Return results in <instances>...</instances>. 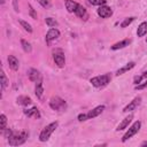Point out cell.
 I'll return each instance as SVG.
<instances>
[{
    "label": "cell",
    "instance_id": "8fae6325",
    "mask_svg": "<svg viewBox=\"0 0 147 147\" xmlns=\"http://www.w3.org/2000/svg\"><path fill=\"white\" fill-rule=\"evenodd\" d=\"M28 76H29V79H30L31 82H34V83H37V82L41 80V76H40V72H39L37 69H33V68H31V69L29 70V72H28Z\"/></svg>",
    "mask_w": 147,
    "mask_h": 147
},
{
    "label": "cell",
    "instance_id": "e575fe53",
    "mask_svg": "<svg viewBox=\"0 0 147 147\" xmlns=\"http://www.w3.org/2000/svg\"><path fill=\"white\" fill-rule=\"evenodd\" d=\"M13 7H14V10L17 13L20 9H18V0H13Z\"/></svg>",
    "mask_w": 147,
    "mask_h": 147
},
{
    "label": "cell",
    "instance_id": "44dd1931",
    "mask_svg": "<svg viewBox=\"0 0 147 147\" xmlns=\"http://www.w3.org/2000/svg\"><path fill=\"white\" fill-rule=\"evenodd\" d=\"M146 33H147V22H142V23H140V25L138 26L137 36H138V37H144Z\"/></svg>",
    "mask_w": 147,
    "mask_h": 147
},
{
    "label": "cell",
    "instance_id": "7a4b0ae2",
    "mask_svg": "<svg viewBox=\"0 0 147 147\" xmlns=\"http://www.w3.org/2000/svg\"><path fill=\"white\" fill-rule=\"evenodd\" d=\"M57 125H59V123L55 121V122H52V123H49L48 125H46L42 130H41V132H40V134H39V140L41 141V142H45V141H47L48 139H49V137H51V134L56 130V127H57Z\"/></svg>",
    "mask_w": 147,
    "mask_h": 147
},
{
    "label": "cell",
    "instance_id": "ac0fdd59",
    "mask_svg": "<svg viewBox=\"0 0 147 147\" xmlns=\"http://www.w3.org/2000/svg\"><path fill=\"white\" fill-rule=\"evenodd\" d=\"M17 103L18 105H22V106H29V105L32 103V100L28 95H20L17 98Z\"/></svg>",
    "mask_w": 147,
    "mask_h": 147
},
{
    "label": "cell",
    "instance_id": "4dcf8cb0",
    "mask_svg": "<svg viewBox=\"0 0 147 147\" xmlns=\"http://www.w3.org/2000/svg\"><path fill=\"white\" fill-rule=\"evenodd\" d=\"M39 3H40V6L41 7H44V8H49L51 7V3H49V1L48 0H37Z\"/></svg>",
    "mask_w": 147,
    "mask_h": 147
},
{
    "label": "cell",
    "instance_id": "5bb4252c",
    "mask_svg": "<svg viewBox=\"0 0 147 147\" xmlns=\"http://www.w3.org/2000/svg\"><path fill=\"white\" fill-rule=\"evenodd\" d=\"M7 60H8V64H9V68L16 71V70L18 69V67H20V62H18V60H17V59H16L14 55H9Z\"/></svg>",
    "mask_w": 147,
    "mask_h": 147
},
{
    "label": "cell",
    "instance_id": "d6986e66",
    "mask_svg": "<svg viewBox=\"0 0 147 147\" xmlns=\"http://www.w3.org/2000/svg\"><path fill=\"white\" fill-rule=\"evenodd\" d=\"M34 93H36V95H37L38 99H41V98H42V94H44V87H42V82H41V80L37 82V84H36V88H34Z\"/></svg>",
    "mask_w": 147,
    "mask_h": 147
},
{
    "label": "cell",
    "instance_id": "9c48e42d",
    "mask_svg": "<svg viewBox=\"0 0 147 147\" xmlns=\"http://www.w3.org/2000/svg\"><path fill=\"white\" fill-rule=\"evenodd\" d=\"M140 102H141V98L140 96H137V98H134L127 106H125L124 107V109H123V113H130V111H132V110H134L139 105H140Z\"/></svg>",
    "mask_w": 147,
    "mask_h": 147
},
{
    "label": "cell",
    "instance_id": "d6a6232c",
    "mask_svg": "<svg viewBox=\"0 0 147 147\" xmlns=\"http://www.w3.org/2000/svg\"><path fill=\"white\" fill-rule=\"evenodd\" d=\"M145 87H147V80L144 82L142 84H138V85H136V90H144Z\"/></svg>",
    "mask_w": 147,
    "mask_h": 147
},
{
    "label": "cell",
    "instance_id": "f1b7e54d",
    "mask_svg": "<svg viewBox=\"0 0 147 147\" xmlns=\"http://www.w3.org/2000/svg\"><path fill=\"white\" fill-rule=\"evenodd\" d=\"M2 133H3V137L6 138V139H9L11 136H13V131H11V129H9V127H6L3 131H2Z\"/></svg>",
    "mask_w": 147,
    "mask_h": 147
},
{
    "label": "cell",
    "instance_id": "484cf974",
    "mask_svg": "<svg viewBox=\"0 0 147 147\" xmlns=\"http://www.w3.org/2000/svg\"><path fill=\"white\" fill-rule=\"evenodd\" d=\"M45 22H46V24H47L49 28H54V26L57 25V21H56L55 18H52V17H46V18H45Z\"/></svg>",
    "mask_w": 147,
    "mask_h": 147
},
{
    "label": "cell",
    "instance_id": "f35d334b",
    "mask_svg": "<svg viewBox=\"0 0 147 147\" xmlns=\"http://www.w3.org/2000/svg\"><path fill=\"white\" fill-rule=\"evenodd\" d=\"M146 42H147V38H146Z\"/></svg>",
    "mask_w": 147,
    "mask_h": 147
},
{
    "label": "cell",
    "instance_id": "7402d4cb",
    "mask_svg": "<svg viewBox=\"0 0 147 147\" xmlns=\"http://www.w3.org/2000/svg\"><path fill=\"white\" fill-rule=\"evenodd\" d=\"M21 45H22V48H23V51H24L25 53H30V52H31L32 47H31V44H30L29 41H26L25 39H22V40H21Z\"/></svg>",
    "mask_w": 147,
    "mask_h": 147
},
{
    "label": "cell",
    "instance_id": "4316f807",
    "mask_svg": "<svg viewBox=\"0 0 147 147\" xmlns=\"http://www.w3.org/2000/svg\"><path fill=\"white\" fill-rule=\"evenodd\" d=\"M134 20H136V17H133V16L127 17V18H125V20H124V21L121 23V26H122V28H126V26H127V25H130V24H131V23H132Z\"/></svg>",
    "mask_w": 147,
    "mask_h": 147
},
{
    "label": "cell",
    "instance_id": "52a82bcc",
    "mask_svg": "<svg viewBox=\"0 0 147 147\" xmlns=\"http://www.w3.org/2000/svg\"><path fill=\"white\" fill-rule=\"evenodd\" d=\"M53 59H54L55 64H57V67H60V68L64 67V64H65V57H64V54H63L61 51L54 52Z\"/></svg>",
    "mask_w": 147,
    "mask_h": 147
},
{
    "label": "cell",
    "instance_id": "8d00e7d4",
    "mask_svg": "<svg viewBox=\"0 0 147 147\" xmlns=\"http://www.w3.org/2000/svg\"><path fill=\"white\" fill-rule=\"evenodd\" d=\"M142 77H144V78H147V71H145V72L142 74Z\"/></svg>",
    "mask_w": 147,
    "mask_h": 147
},
{
    "label": "cell",
    "instance_id": "836d02e7",
    "mask_svg": "<svg viewBox=\"0 0 147 147\" xmlns=\"http://www.w3.org/2000/svg\"><path fill=\"white\" fill-rule=\"evenodd\" d=\"M77 118H78V121H79V122H84V121H87V116H86V114H79Z\"/></svg>",
    "mask_w": 147,
    "mask_h": 147
},
{
    "label": "cell",
    "instance_id": "277c9868",
    "mask_svg": "<svg viewBox=\"0 0 147 147\" xmlns=\"http://www.w3.org/2000/svg\"><path fill=\"white\" fill-rule=\"evenodd\" d=\"M49 107L53 109V110H56V111H62L67 108V102L61 99L60 96H53L51 100H49Z\"/></svg>",
    "mask_w": 147,
    "mask_h": 147
},
{
    "label": "cell",
    "instance_id": "603a6c76",
    "mask_svg": "<svg viewBox=\"0 0 147 147\" xmlns=\"http://www.w3.org/2000/svg\"><path fill=\"white\" fill-rule=\"evenodd\" d=\"M18 22H20V24L22 25V28H23L26 32H29V33L32 32V28H31V24H30V23H28L26 21H23V20H18Z\"/></svg>",
    "mask_w": 147,
    "mask_h": 147
},
{
    "label": "cell",
    "instance_id": "74e56055",
    "mask_svg": "<svg viewBox=\"0 0 147 147\" xmlns=\"http://www.w3.org/2000/svg\"><path fill=\"white\" fill-rule=\"evenodd\" d=\"M5 1H6V0H1V5H3V3H5Z\"/></svg>",
    "mask_w": 147,
    "mask_h": 147
},
{
    "label": "cell",
    "instance_id": "1f68e13d",
    "mask_svg": "<svg viewBox=\"0 0 147 147\" xmlns=\"http://www.w3.org/2000/svg\"><path fill=\"white\" fill-rule=\"evenodd\" d=\"M142 75H140V76H136L134 77V79H133V83L136 84V85H138V84H140L141 83V80H142Z\"/></svg>",
    "mask_w": 147,
    "mask_h": 147
},
{
    "label": "cell",
    "instance_id": "e0dca14e",
    "mask_svg": "<svg viewBox=\"0 0 147 147\" xmlns=\"http://www.w3.org/2000/svg\"><path fill=\"white\" fill-rule=\"evenodd\" d=\"M136 65V63L134 62H129V63H126L124 67H122V68H119L117 71H116V76H119V75H123L124 72H126V71H129V70H131L133 67Z\"/></svg>",
    "mask_w": 147,
    "mask_h": 147
},
{
    "label": "cell",
    "instance_id": "2e32d148",
    "mask_svg": "<svg viewBox=\"0 0 147 147\" xmlns=\"http://www.w3.org/2000/svg\"><path fill=\"white\" fill-rule=\"evenodd\" d=\"M130 42H131V40H130V39H124V40H122V41H118V42L114 44L110 48H111L113 51H117V49H121V48H124V47L129 46V44H130Z\"/></svg>",
    "mask_w": 147,
    "mask_h": 147
},
{
    "label": "cell",
    "instance_id": "3957f363",
    "mask_svg": "<svg viewBox=\"0 0 147 147\" xmlns=\"http://www.w3.org/2000/svg\"><path fill=\"white\" fill-rule=\"evenodd\" d=\"M29 137V133L25 131H21L18 133H13V136L8 139V142L10 146H20L26 141Z\"/></svg>",
    "mask_w": 147,
    "mask_h": 147
},
{
    "label": "cell",
    "instance_id": "cb8c5ba5",
    "mask_svg": "<svg viewBox=\"0 0 147 147\" xmlns=\"http://www.w3.org/2000/svg\"><path fill=\"white\" fill-rule=\"evenodd\" d=\"M8 83H9V80H8V78L6 77V74H5L3 71H1V91H3V90L7 87Z\"/></svg>",
    "mask_w": 147,
    "mask_h": 147
},
{
    "label": "cell",
    "instance_id": "f546056e",
    "mask_svg": "<svg viewBox=\"0 0 147 147\" xmlns=\"http://www.w3.org/2000/svg\"><path fill=\"white\" fill-rule=\"evenodd\" d=\"M29 13H30V16L33 20H37V13H36V10L33 9V7L31 5H29Z\"/></svg>",
    "mask_w": 147,
    "mask_h": 147
},
{
    "label": "cell",
    "instance_id": "d590c367",
    "mask_svg": "<svg viewBox=\"0 0 147 147\" xmlns=\"http://www.w3.org/2000/svg\"><path fill=\"white\" fill-rule=\"evenodd\" d=\"M140 146H141V147H144V146H147V141H142V142L140 144Z\"/></svg>",
    "mask_w": 147,
    "mask_h": 147
},
{
    "label": "cell",
    "instance_id": "ba28073f",
    "mask_svg": "<svg viewBox=\"0 0 147 147\" xmlns=\"http://www.w3.org/2000/svg\"><path fill=\"white\" fill-rule=\"evenodd\" d=\"M59 37H60V31H59L57 29H55V28H51V29L47 31L45 39H46V42H48V44H49L51 41H53V40L57 39Z\"/></svg>",
    "mask_w": 147,
    "mask_h": 147
},
{
    "label": "cell",
    "instance_id": "d4e9b609",
    "mask_svg": "<svg viewBox=\"0 0 147 147\" xmlns=\"http://www.w3.org/2000/svg\"><path fill=\"white\" fill-rule=\"evenodd\" d=\"M6 125H7V117L5 114H1L0 115V130L3 131L6 129Z\"/></svg>",
    "mask_w": 147,
    "mask_h": 147
},
{
    "label": "cell",
    "instance_id": "8992f818",
    "mask_svg": "<svg viewBox=\"0 0 147 147\" xmlns=\"http://www.w3.org/2000/svg\"><path fill=\"white\" fill-rule=\"evenodd\" d=\"M96 13L101 18H108V17H110L113 15V9L110 7H108V6H106V5H102V6H100L98 8Z\"/></svg>",
    "mask_w": 147,
    "mask_h": 147
},
{
    "label": "cell",
    "instance_id": "5b68a950",
    "mask_svg": "<svg viewBox=\"0 0 147 147\" xmlns=\"http://www.w3.org/2000/svg\"><path fill=\"white\" fill-rule=\"evenodd\" d=\"M140 126H141V123H140V121H136L130 127H129V130L124 133V136H123V138H122V141L123 142H125L126 140H129L131 137H133L136 133H138L139 132V130H140Z\"/></svg>",
    "mask_w": 147,
    "mask_h": 147
},
{
    "label": "cell",
    "instance_id": "4fadbf2b",
    "mask_svg": "<svg viewBox=\"0 0 147 147\" xmlns=\"http://www.w3.org/2000/svg\"><path fill=\"white\" fill-rule=\"evenodd\" d=\"M132 118H133V115L132 114H130L129 116H126L118 125H117V127H116V131H121V130H124V129H126L127 126H129V124L131 123V121H132Z\"/></svg>",
    "mask_w": 147,
    "mask_h": 147
},
{
    "label": "cell",
    "instance_id": "30bf717a",
    "mask_svg": "<svg viewBox=\"0 0 147 147\" xmlns=\"http://www.w3.org/2000/svg\"><path fill=\"white\" fill-rule=\"evenodd\" d=\"M103 110H105V106H103V105H101V106H98V107L93 108L92 110H90V111L86 114L87 119H91V118H94V117L99 116Z\"/></svg>",
    "mask_w": 147,
    "mask_h": 147
},
{
    "label": "cell",
    "instance_id": "9a60e30c",
    "mask_svg": "<svg viewBox=\"0 0 147 147\" xmlns=\"http://www.w3.org/2000/svg\"><path fill=\"white\" fill-rule=\"evenodd\" d=\"M75 14H76L78 17L83 18V20H86L87 16H88V15H87V11H86V9H85V7H83V6L79 5V3H78V6H77V8H76Z\"/></svg>",
    "mask_w": 147,
    "mask_h": 147
},
{
    "label": "cell",
    "instance_id": "7c38bea8",
    "mask_svg": "<svg viewBox=\"0 0 147 147\" xmlns=\"http://www.w3.org/2000/svg\"><path fill=\"white\" fill-rule=\"evenodd\" d=\"M24 115L30 118H39L40 117V113L37 107H32L31 109H24Z\"/></svg>",
    "mask_w": 147,
    "mask_h": 147
},
{
    "label": "cell",
    "instance_id": "ffe728a7",
    "mask_svg": "<svg viewBox=\"0 0 147 147\" xmlns=\"http://www.w3.org/2000/svg\"><path fill=\"white\" fill-rule=\"evenodd\" d=\"M77 6H78V3L75 2L74 0H65V8L69 13H75Z\"/></svg>",
    "mask_w": 147,
    "mask_h": 147
},
{
    "label": "cell",
    "instance_id": "6da1fadb",
    "mask_svg": "<svg viewBox=\"0 0 147 147\" xmlns=\"http://www.w3.org/2000/svg\"><path fill=\"white\" fill-rule=\"evenodd\" d=\"M111 80V74L107 72V74H103V75H100V76H95L93 78L90 79V83L94 86V87H103L106 85H108Z\"/></svg>",
    "mask_w": 147,
    "mask_h": 147
},
{
    "label": "cell",
    "instance_id": "83f0119b",
    "mask_svg": "<svg viewBox=\"0 0 147 147\" xmlns=\"http://www.w3.org/2000/svg\"><path fill=\"white\" fill-rule=\"evenodd\" d=\"M90 5L92 6H102V5H106L107 0H87Z\"/></svg>",
    "mask_w": 147,
    "mask_h": 147
}]
</instances>
